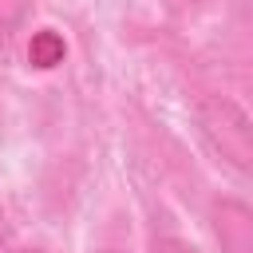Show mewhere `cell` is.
Here are the masks:
<instances>
[{
  "instance_id": "3",
  "label": "cell",
  "mask_w": 253,
  "mask_h": 253,
  "mask_svg": "<svg viewBox=\"0 0 253 253\" xmlns=\"http://www.w3.org/2000/svg\"><path fill=\"white\" fill-rule=\"evenodd\" d=\"M63 55H67V43H63V36L51 32V28H40V32L28 40V63L40 67V71H51L55 63H63Z\"/></svg>"
},
{
  "instance_id": "1",
  "label": "cell",
  "mask_w": 253,
  "mask_h": 253,
  "mask_svg": "<svg viewBox=\"0 0 253 253\" xmlns=\"http://www.w3.org/2000/svg\"><path fill=\"white\" fill-rule=\"evenodd\" d=\"M198 126L210 138V146L241 174H249L253 166V130H249V115L225 99V95H206L198 99Z\"/></svg>"
},
{
  "instance_id": "2",
  "label": "cell",
  "mask_w": 253,
  "mask_h": 253,
  "mask_svg": "<svg viewBox=\"0 0 253 253\" xmlns=\"http://www.w3.org/2000/svg\"><path fill=\"white\" fill-rule=\"evenodd\" d=\"M221 253H253V210L237 198H221L210 210Z\"/></svg>"
},
{
  "instance_id": "5",
  "label": "cell",
  "mask_w": 253,
  "mask_h": 253,
  "mask_svg": "<svg viewBox=\"0 0 253 253\" xmlns=\"http://www.w3.org/2000/svg\"><path fill=\"white\" fill-rule=\"evenodd\" d=\"M99 253H119V249H99Z\"/></svg>"
},
{
  "instance_id": "4",
  "label": "cell",
  "mask_w": 253,
  "mask_h": 253,
  "mask_svg": "<svg viewBox=\"0 0 253 253\" xmlns=\"http://www.w3.org/2000/svg\"><path fill=\"white\" fill-rule=\"evenodd\" d=\"M16 253H43V249H16Z\"/></svg>"
}]
</instances>
